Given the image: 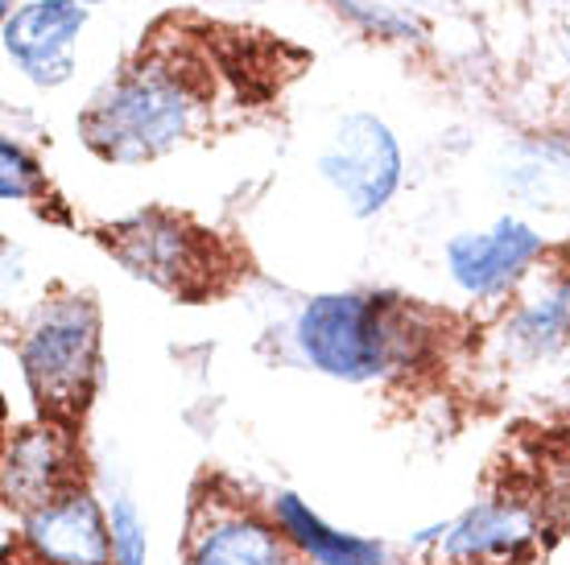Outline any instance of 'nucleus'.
Returning a JSON list of instances; mask_svg holds the SVG:
<instances>
[{
  "instance_id": "9",
  "label": "nucleus",
  "mask_w": 570,
  "mask_h": 565,
  "mask_svg": "<svg viewBox=\"0 0 570 565\" xmlns=\"http://www.w3.org/2000/svg\"><path fill=\"white\" fill-rule=\"evenodd\" d=\"M542 256V236L529 224L504 215L488 231H459L446 244V272L471 297H500Z\"/></svg>"
},
{
  "instance_id": "14",
  "label": "nucleus",
  "mask_w": 570,
  "mask_h": 565,
  "mask_svg": "<svg viewBox=\"0 0 570 565\" xmlns=\"http://www.w3.org/2000/svg\"><path fill=\"white\" fill-rule=\"evenodd\" d=\"M504 182L513 186L521 198H533V207H542L554 198V190L570 186V149L558 141L529 145L525 157L504 174Z\"/></svg>"
},
{
  "instance_id": "3",
  "label": "nucleus",
  "mask_w": 570,
  "mask_h": 565,
  "mask_svg": "<svg viewBox=\"0 0 570 565\" xmlns=\"http://www.w3.org/2000/svg\"><path fill=\"white\" fill-rule=\"evenodd\" d=\"M195 96L183 79L157 71H132L87 103L79 116L83 141L108 161H145L174 149L190 132Z\"/></svg>"
},
{
  "instance_id": "13",
  "label": "nucleus",
  "mask_w": 570,
  "mask_h": 565,
  "mask_svg": "<svg viewBox=\"0 0 570 565\" xmlns=\"http://www.w3.org/2000/svg\"><path fill=\"white\" fill-rule=\"evenodd\" d=\"M504 339L521 359H550L570 343V277L546 285L509 318Z\"/></svg>"
},
{
  "instance_id": "16",
  "label": "nucleus",
  "mask_w": 570,
  "mask_h": 565,
  "mask_svg": "<svg viewBox=\"0 0 570 565\" xmlns=\"http://www.w3.org/2000/svg\"><path fill=\"white\" fill-rule=\"evenodd\" d=\"M42 166L33 161L26 145L4 137L0 141V198L4 202H29V198H42Z\"/></svg>"
},
{
  "instance_id": "5",
  "label": "nucleus",
  "mask_w": 570,
  "mask_h": 565,
  "mask_svg": "<svg viewBox=\"0 0 570 565\" xmlns=\"http://www.w3.org/2000/svg\"><path fill=\"white\" fill-rule=\"evenodd\" d=\"M318 174L340 190L356 219H372L397 195L405 157L381 116L352 112L343 116L331 145L318 153Z\"/></svg>"
},
{
  "instance_id": "2",
  "label": "nucleus",
  "mask_w": 570,
  "mask_h": 565,
  "mask_svg": "<svg viewBox=\"0 0 570 565\" xmlns=\"http://www.w3.org/2000/svg\"><path fill=\"white\" fill-rule=\"evenodd\" d=\"M21 376L42 422L75 429L100 388V310L83 294L50 297L29 318L21 347Z\"/></svg>"
},
{
  "instance_id": "4",
  "label": "nucleus",
  "mask_w": 570,
  "mask_h": 565,
  "mask_svg": "<svg viewBox=\"0 0 570 565\" xmlns=\"http://www.w3.org/2000/svg\"><path fill=\"white\" fill-rule=\"evenodd\" d=\"M104 248L145 281L161 285L183 301L212 294L215 244L207 231L190 227L170 211H141L100 231Z\"/></svg>"
},
{
  "instance_id": "8",
  "label": "nucleus",
  "mask_w": 570,
  "mask_h": 565,
  "mask_svg": "<svg viewBox=\"0 0 570 565\" xmlns=\"http://www.w3.org/2000/svg\"><path fill=\"white\" fill-rule=\"evenodd\" d=\"M542 549V521L521 499H484L446 524V565H529Z\"/></svg>"
},
{
  "instance_id": "6",
  "label": "nucleus",
  "mask_w": 570,
  "mask_h": 565,
  "mask_svg": "<svg viewBox=\"0 0 570 565\" xmlns=\"http://www.w3.org/2000/svg\"><path fill=\"white\" fill-rule=\"evenodd\" d=\"M186 565H298L269 512L228 504L219 495H195Z\"/></svg>"
},
{
  "instance_id": "17",
  "label": "nucleus",
  "mask_w": 570,
  "mask_h": 565,
  "mask_svg": "<svg viewBox=\"0 0 570 565\" xmlns=\"http://www.w3.org/2000/svg\"><path fill=\"white\" fill-rule=\"evenodd\" d=\"M331 4H335L343 17H352L360 29L376 33V38H397V42H410V38H422V33H426L414 17L381 9V4H368V0H331Z\"/></svg>"
},
{
  "instance_id": "15",
  "label": "nucleus",
  "mask_w": 570,
  "mask_h": 565,
  "mask_svg": "<svg viewBox=\"0 0 570 565\" xmlns=\"http://www.w3.org/2000/svg\"><path fill=\"white\" fill-rule=\"evenodd\" d=\"M108 524H112L116 565H149V533L129 492H112L108 499Z\"/></svg>"
},
{
  "instance_id": "12",
  "label": "nucleus",
  "mask_w": 570,
  "mask_h": 565,
  "mask_svg": "<svg viewBox=\"0 0 570 565\" xmlns=\"http://www.w3.org/2000/svg\"><path fill=\"white\" fill-rule=\"evenodd\" d=\"M269 516L277 521L289 549L311 565H389V545L376 537L343 533L294 492H273Z\"/></svg>"
},
{
  "instance_id": "1",
  "label": "nucleus",
  "mask_w": 570,
  "mask_h": 565,
  "mask_svg": "<svg viewBox=\"0 0 570 565\" xmlns=\"http://www.w3.org/2000/svg\"><path fill=\"white\" fill-rule=\"evenodd\" d=\"M294 347L331 380L372 384L410 368L422 347L414 310L393 294H318L294 318Z\"/></svg>"
},
{
  "instance_id": "7",
  "label": "nucleus",
  "mask_w": 570,
  "mask_h": 565,
  "mask_svg": "<svg viewBox=\"0 0 570 565\" xmlns=\"http://www.w3.org/2000/svg\"><path fill=\"white\" fill-rule=\"evenodd\" d=\"M21 545L33 565H116L108 508L87 483L26 512Z\"/></svg>"
},
{
  "instance_id": "11",
  "label": "nucleus",
  "mask_w": 570,
  "mask_h": 565,
  "mask_svg": "<svg viewBox=\"0 0 570 565\" xmlns=\"http://www.w3.org/2000/svg\"><path fill=\"white\" fill-rule=\"evenodd\" d=\"M87 26L83 0H33L4 21V50L38 87L67 83L75 71V38Z\"/></svg>"
},
{
  "instance_id": "18",
  "label": "nucleus",
  "mask_w": 570,
  "mask_h": 565,
  "mask_svg": "<svg viewBox=\"0 0 570 565\" xmlns=\"http://www.w3.org/2000/svg\"><path fill=\"white\" fill-rule=\"evenodd\" d=\"M0 9H4V13L13 17V0H4V4H0Z\"/></svg>"
},
{
  "instance_id": "19",
  "label": "nucleus",
  "mask_w": 570,
  "mask_h": 565,
  "mask_svg": "<svg viewBox=\"0 0 570 565\" xmlns=\"http://www.w3.org/2000/svg\"><path fill=\"white\" fill-rule=\"evenodd\" d=\"M567 50H570V42H567Z\"/></svg>"
},
{
  "instance_id": "10",
  "label": "nucleus",
  "mask_w": 570,
  "mask_h": 565,
  "mask_svg": "<svg viewBox=\"0 0 570 565\" xmlns=\"http://www.w3.org/2000/svg\"><path fill=\"white\" fill-rule=\"evenodd\" d=\"M71 434L75 429L42 422L17 429L9 438V446H4V499L21 516L83 483V467H79Z\"/></svg>"
}]
</instances>
